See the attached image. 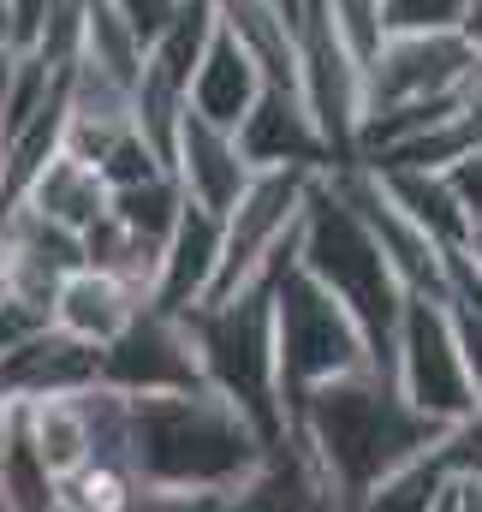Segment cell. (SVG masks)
<instances>
[{
  "label": "cell",
  "mask_w": 482,
  "mask_h": 512,
  "mask_svg": "<svg viewBox=\"0 0 482 512\" xmlns=\"http://www.w3.org/2000/svg\"><path fill=\"white\" fill-rule=\"evenodd\" d=\"M0 495L12 512H54L60 507V477L42 465L30 429H24V411L12 417V435L0 447Z\"/></svg>",
  "instance_id": "obj_21"
},
{
  "label": "cell",
  "mask_w": 482,
  "mask_h": 512,
  "mask_svg": "<svg viewBox=\"0 0 482 512\" xmlns=\"http://www.w3.org/2000/svg\"><path fill=\"white\" fill-rule=\"evenodd\" d=\"M459 256H465V262H471V268L482 274V221L471 227V239H465V251H459Z\"/></svg>",
  "instance_id": "obj_31"
},
{
  "label": "cell",
  "mask_w": 482,
  "mask_h": 512,
  "mask_svg": "<svg viewBox=\"0 0 482 512\" xmlns=\"http://www.w3.org/2000/svg\"><path fill=\"white\" fill-rule=\"evenodd\" d=\"M102 382V346L66 334V328H36L30 340H18L12 352H0V393L12 405H30V399H66V393H84V387Z\"/></svg>",
  "instance_id": "obj_10"
},
{
  "label": "cell",
  "mask_w": 482,
  "mask_h": 512,
  "mask_svg": "<svg viewBox=\"0 0 482 512\" xmlns=\"http://www.w3.org/2000/svg\"><path fill=\"white\" fill-rule=\"evenodd\" d=\"M179 209H185V191H179L173 173H155V179H143V185L108 191V215H114L120 227H131L137 239L161 245V251H167V233L179 227Z\"/></svg>",
  "instance_id": "obj_22"
},
{
  "label": "cell",
  "mask_w": 482,
  "mask_h": 512,
  "mask_svg": "<svg viewBox=\"0 0 482 512\" xmlns=\"http://www.w3.org/2000/svg\"><path fill=\"white\" fill-rule=\"evenodd\" d=\"M18 209H30L36 221H48V227L84 239V233L108 215V185H102V173H96L90 161H78L72 149H60V155L30 179V191L18 197Z\"/></svg>",
  "instance_id": "obj_17"
},
{
  "label": "cell",
  "mask_w": 482,
  "mask_h": 512,
  "mask_svg": "<svg viewBox=\"0 0 482 512\" xmlns=\"http://www.w3.org/2000/svg\"><path fill=\"white\" fill-rule=\"evenodd\" d=\"M268 459V441L215 387L191 393H125V465L173 495L227 501Z\"/></svg>",
  "instance_id": "obj_2"
},
{
  "label": "cell",
  "mask_w": 482,
  "mask_h": 512,
  "mask_svg": "<svg viewBox=\"0 0 482 512\" xmlns=\"http://www.w3.org/2000/svg\"><path fill=\"white\" fill-rule=\"evenodd\" d=\"M215 512H346V501L322 483V471L286 441L262 459V471L239 483Z\"/></svg>",
  "instance_id": "obj_16"
},
{
  "label": "cell",
  "mask_w": 482,
  "mask_h": 512,
  "mask_svg": "<svg viewBox=\"0 0 482 512\" xmlns=\"http://www.w3.org/2000/svg\"><path fill=\"white\" fill-rule=\"evenodd\" d=\"M108 6L120 12L131 30H137V42H143V54H149V42H155V36L173 24V12H179L185 0H108Z\"/></svg>",
  "instance_id": "obj_27"
},
{
  "label": "cell",
  "mask_w": 482,
  "mask_h": 512,
  "mask_svg": "<svg viewBox=\"0 0 482 512\" xmlns=\"http://www.w3.org/2000/svg\"><path fill=\"white\" fill-rule=\"evenodd\" d=\"M471 0H381V36H441L465 30Z\"/></svg>",
  "instance_id": "obj_25"
},
{
  "label": "cell",
  "mask_w": 482,
  "mask_h": 512,
  "mask_svg": "<svg viewBox=\"0 0 482 512\" xmlns=\"http://www.w3.org/2000/svg\"><path fill=\"white\" fill-rule=\"evenodd\" d=\"M18 411H24V429H30L42 465H48L60 483L90 465L96 447H90V417H84V399H78V393H66V399H30V405H18Z\"/></svg>",
  "instance_id": "obj_19"
},
{
  "label": "cell",
  "mask_w": 482,
  "mask_h": 512,
  "mask_svg": "<svg viewBox=\"0 0 482 512\" xmlns=\"http://www.w3.org/2000/svg\"><path fill=\"white\" fill-rule=\"evenodd\" d=\"M375 173V185H381V197L429 239V245H441V251H465V239H471V221H465V209H459V197L447 191V179L441 173H417V167H369Z\"/></svg>",
  "instance_id": "obj_18"
},
{
  "label": "cell",
  "mask_w": 482,
  "mask_h": 512,
  "mask_svg": "<svg viewBox=\"0 0 482 512\" xmlns=\"http://www.w3.org/2000/svg\"><path fill=\"white\" fill-rule=\"evenodd\" d=\"M12 417H18V405L0 393V447H6V435H12Z\"/></svg>",
  "instance_id": "obj_32"
},
{
  "label": "cell",
  "mask_w": 482,
  "mask_h": 512,
  "mask_svg": "<svg viewBox=\"0 0 482 512\" xmlns=\"http://www.w3.org/2000/svg\"><path fill=\"white\" fill-rule=\"evenodd\" d=\"M54 512H66V507H54Z\"/></svg>",
  "instance_id": "obj_36"
},
{
  "label": "cell",
  "mask_w": 482,
  "mask_h": 512,
  "mask_svg": "<svg viewBox=\"0 0 482 512\" xmlns=\"http://www.w3.org/2000/svg\"><path fill=\"white\" fill-rule=\"evenodd\" d=\"M262 90H268V78H262V66L250 60V48H244L233 30H215V36H209V48H203V66L191 72L185 108H191V114H203L209 126L239 131L244 114L256 108V96H262Z\"/></svg>",
  "instance_id": "obj_14"
},
{
  "label": "cell",
  "mask_w": 482,
  "mask_h": 512,
  "mask_svg": "<svg viewBox=\"0 0 482 512\" xmlns=\"http://www.w3.org/2000/svg\"><path fill=\"white\" fill-rule=\"evenodd\" d=\"M233 137H239L244 161H250L256 173H268V167L334 173V155H328V143H322V131H316V120H310V108H304L298 90H274V84H268Z\"/></svg>",
  "instance_id": "obj_12"
},
{
  "label": "cell",
  "mask_w": 482,
  "mask_h": 512,
  "mask_svg": "<svg viewBox=\"0 0 482 512\" xmlns=\"http://www.w3.org/2000/svg\"><path fill=\"white\" fill-rule=\"evenodd\" d=\"M429 453H435V465L447 471V483H482V399L465 417L441 423V435H435Z\"/></svg>",
  "instance_id": "obj_24"
},
{
  "label": "cell",
  "mask_w": 482,
  "mask_h": 512,
  "mask_svg": "<svg viewBox=\"0 0 482 512\" xmlns=\"http://www.w3.org/2000/svg\"><path fill=\"white\" fill-rule=\"evenodd\" d=\"M215 262H221V215L185 203L179 209V227L167 233V251H161V274H155V298L149 310H197L215 286Z\"/></svg>",
  "instance_id": "obj_13"
},
{
  "label": "cell",
  "mask_w": 482,
  "mask_h": 512,
  "mask_svg": "<svg viewBox=\"0 0 482 512\" xmlns=\"http://www.w3.org/2000/svg\"><path fill=\"white\" fill-rule=\"evenodd\" d=\"M274 280L280 274L244 286L221 304L179 310V322L197 346L203 382L239 405L244 423L268 441V453L286 447V399H280V364H274Z\"/></svg>",
  "instance_id": "obj_4"
},
{
  "label": "cell",
  "mask_w": 482,
  "mask_h": 512,
  "mask_svg": "<svg viewBox=\"0 0 482 512\" xmlns=\"http://www.w3.org/2000/svg\"><path fill=\"white\" fill-rule=\"evenodd\" d=\"M274 364H280V399L292 405L304 387L352 376V370H375L369 340L352 322V310L298 268V256L280 268L274 280Z\"/></svg>",
  "instance_id": "obj_5"
},
{
  "label": "cell",
  "mask_w": 482,
  "mask_h": 512,
  "mask_svg": "<svg viewBox=\"0 0 482 512\" xmlns=\"http://www.w3.org/2000/svg\"><path fill=\"white\" fill-rule=\"evenodd\" d=\"M12 60H18V48L0 36V114H6V90H12Z\"/></svg>",
  "instance_id": "obj_30"
},
{
  "label": "cell",
  "mask_w": 482,
  "mask_h": 512,
  "mask_svg": "<svg viewBox=\"0 0 482 512\" xmlns=\"http://www.w3.org/2000/svg\"><path fill=\"white\" fill-rule=\"evenodd\" d=\"M167 173L179 179L185 203H197V209H209V215H227V209L244 197V185L256 179V167L244 161L239 137L221 131V126H209V120L191 114V108H185V120H179Z\"/></svg>",
  "instance_id": "obj_11"
},
{
  "label": "cell",
  "mask_w": 482,
  "mask_h": 512,
  "mask_svg": "<svg viewBox=\"0 0 482 512\" xmlns=\"http://www.w3.org/2000/svg\"><path fill=\"white\" fill-rule=\"evenodd\" d=\"M435 435L441 423L411 411L387 370H352V376L316 382L286 405V441L322 471V483L346 501V512L387 471L423 459Z\"/></svg>",
  "instance_id": "obj_1"
},
{
  "label": "cell",
  "mask_w": 482,
  "mask_h": 512,
  "mask_svg": "<svg viewBox=\"0 0 482 512\" xmlns=\"http://www.w3.org/2000/svg\"><path fill=\"white\" fill-rule=\"evenodd\" d=\"M441 179H447V191L459 197L465 221L477 227V221H482V143H477V149H465L459 161H447V167H441Z\"/></svg>",
  "instance_id": "obj_26"
},
{
  "label": "cell",
  "mask_w": 482,
  "mask_h": 512,
  "mask_svg": "<svg viewBox=\"0 0 482 512\" xmlns=\"http://www.w3.org/2000/svg\"><path fill=\"white\" fill-rule=\"evenodd\" d=\"M453 512H482V483H453Z\"/></svg>",
  "instance_id": "obj_29"
},
{
  "label": "cell",
  "mask_w": 482,
  "mask_h": 512,
  "mask_svg": "<svg viewBox=\"0 0 482 512\" xmlns=\"http://www.w3.org/2000/svg\"><path fill=\"white\" fill-rule=\"evenodd\" d=\"M298 268L316 274L363 328L375 370L393 376V334H399V310H405V286L393 274V262L381 251V239L369 233L352 197L334 185V173H316L310 197H304V221H298Z\"/></svg>",
  "instance_id": "obj_3"
},
{
  "label": "cell",
  "mask_w": 482,
  "mask_h": 512,
  "mask_svg": "<svg viewBox=\"0 0 482 512\" xmlns=\"http://www.w3.org/2000/svg\"><path fill=\"white\" fill-rule=\"evenodd\" d=\"M0 36H6V18H0Z\"/></svg>",
  "instance_id": "obj_35"
},
{
  "label": "cell",
  "mask_w": 482,
  "mask_h": 512,
  "mask_svg": "<svg viewBox=\"0 0 482 512\" xmlns=\"http://www.w3.org/2000/svg\"><path fill=\"white\" fill-rule=\"evenodd\" d=\"M274 6H280V12H286L292 24H298V6H304V0H274Z\"/></svg>",
  "instance_id": "obj_33"
},
{
  "label": "cell",
  "mask_w": 482,
  "mask_h": 512,
  "mask_svg": "<svg viewBox=\"0 0 482 512\" xmlns=\"http://www.w3.org/2000/svg\"><path fill=\"white\" fill-rule=\"evenodd\" d=\"M48 6H54V0H0V18H6V42H12V48H30V36L42 30Z\"/></svg>",
  "instance_id": "obj_28"
},
{
  "label": "cell",
  "mask_w": 482,
  "mask_h": 512,
  "mask_svg": "<svg viewBox=\"0 0 482 512\" xmlns=\"http://www.w3.org/2000/svg\"><path fill=\"white\" fill-rule=\"evenodd\" d=\"M441 495H447V471L435 465V453H423V459L387 471L375 489H363L352 512H435Z\"/></svg>",
  "instance_id": "obj_23"
},
{
  "label": "cell",
  "mask_w": 482,
  "mask_h": 512,
  "mask_svg": "<svg viewBox=\"0 0 482 512\" xmlns=\"http://www.w3.org/2000/svg\"><path fill=\"white\" fill-rule=\"evenodd\" d=\"M310 185L316 173H298V167H268L244 185V197L221 215V262H215V286L203 304L233 298L298 256V221H304Z\"/></svg>",
  "instance_id": "obj_6"
},
{
  "label": "cell",
  "mask_w": 482,
  "mask_h": 512,
  "mask_svg": "<svg viewBox=\"0 0 482 512\" xmlns=\"http://www.w3.org/2000/svg\"><path fill=\"white\" fill-rule=\"evenodd\" d=\"M137 310H149V298L114 274H102V268H72L54 292V328L78 334L90 346H114L137 322Z\"/></svg>",
  "instance_id": "obj_15"
},
{
  "label": "cell",
  "mask_w": 482,
  "mask_h": 512,
  "mask_svg": "<svg viewBox=\"0 0 482 512\" xmlns=\"http://www.w3.org/2000/svg\"><path fill=\"white\" fill-rule=\"evenodd\" d=\"M102 382L120 387V393H191V387H209L185 322L167 316V310H137V322L120 340L102 346Z\"/></svg>",
  "instance_id": "obj_9"
},
{
  "label": "cell",
  "mask_w": 482,
  "mask_h": 512,
  "mask_svg": "<svg viewBox=\"0 0 482 512\" xmlns=\"http://www.w3.org/2000/svg\"><path fill=\"white\" fill-rule=\"evenodd\" d=\"M477 72H482V54L465 42V30H441V36H381L375 60L363 66V114L471 90Z\"/></svg>",
  "instance_id": "obj_8"
},
{
  "label": "cell",
  "mask_w": 482,
  "mask_h": 512,
  "mask_svg": "<svg viewBox=\"0 0 482 512\" xmlns=\"http://www.w3.org/2000/svg\"><path fill=\"white\" fill-rule=\"evenodd\" d=\"M0 512H12V507H6V495H0Z\"/></svg>",
  "instance_id": "obj_34"
},
{
  "label": "cell",
  "mask_w": 482,
  "mask_h": 512,
  "mask_svg": "<svg viewBox=\"0 0 482 512\" xmlns=\"http://www.w3.org/2000/svg\"><path fill=\"white\" fill-rule=\"evenodd\" d=\"M393 387L405 393L411 411H423L435 423H453V417H465L477 405L465 358H459V334H453L441 298L405 292L399 334H393Z\"/></svg>",
  "instance_id": "obj_7"
},
{
  "label": "cell",
  "mask_w": 482,
  "mask_h": 512,
  "mask_svg": "<svg viewBox=\"0 0 482 512\" xmlns=\"http://www.w3.org/2000/svg\"><path fill=\"white\" fill-rule=\"evenodd\" d=\"M78 66H96L102 78H114L120 90L137 84L143 72V42L108 0H84V36H78Z\"/></svg>",
  "instance_id": "obj_20"
}]
</instances>
